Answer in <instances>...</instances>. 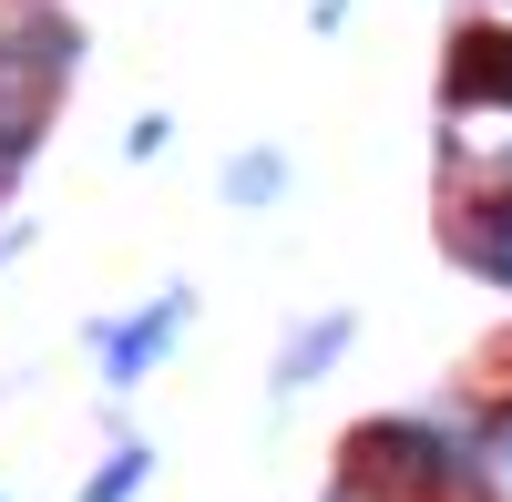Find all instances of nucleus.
<instances>
[{
	"label": "nucleus",
	"mask_w": 512,
	"mask_h": 502,
	"mask_svg": "<svg viewBox=\"0 0 512 502\" xmlns=\"http://www.w3.org/2000/svg\"><path fill=\"white\" fill-rule=\"evenodd\" d=\"M472 257H482V267H492V277L512 287V195H502V205H492V216L472 226Z\"/></svg>",
	"instance_id": "7ed1b4c3"
},
{
	"label": "nucleus",
	"mask_w": 512,
	"mask_h": 502,
	"mask_svg": "<svg viewBox=\"0 0 512 502\" xmlns=\"http://www.w3.org/2000/svg\"><path fill=\"white\" fill-rule=\"evenodd\" d=\"M338 339H349V318H328V328H318V339H297V349H287V369H277V380H308V369H318V359H328Z\"/></svg>",
	"instance_id": "20e7f679"
},
{
	"label": "nucleus",
	"mask_w": 512,
	"mask_h": 502,
	"mask_svg": "<svg viewBox=\"0 0 512 502\" xmlns=\"http://www.w3.org/2000/svg\"><path fill=\"white\" fill-rule=\"evenodd\" d=\"M492 472H502V492H512V410L492 421Z\"/></svg>",
	"instance_id": "423d86ee"
},
{
	"label": "nucleus",
	"mask_w": 512,
	"mask_h": 502,
	"mask_svg": "<svg viewBox=\"0 0 512 502\" xmlns=\"http://www.w3.org/2000/svg\"><path fill=\"white\" fill-rule=\"evenodd\" d=\"M134 482H144V451H123V462H113V472H103L93 492H82V502H123V492H134Z\"/></svg>",
	"instance_id": "39448f33"
},
{
	"label": "nucleus",
	"mask_w": 512,
	"mask_h": 502,
	"mask_svg": "<svg viewBox=\"0 0 512 502\" xmlns=\"http://www.w3.org/2000/svg\"><path fill=\"white\" fill-rule=\"evenodd\" d=\"M451 93L461 103H512V31H472V41H461Z\"/></svg>",
	"instance_id": "f257e3e1"
},
{
	"label": "nucleus",
	"mask_w": 512,
	"mask_h": 502,
	"mask_svg": "<svg viewBox=\"0 0 512 502\" xmlns=\"http://www.w3.org/2000/svg\"><path fill=\"white\" fill-rule=\"evenodd\" d=\"M175 328H185V298H164L154 318H134V328H113V339H103V359H113V380H144V369L164 359V339H175Z\"/></svg>",
	"instance_id": "f03ea898"
}]
</instances>
